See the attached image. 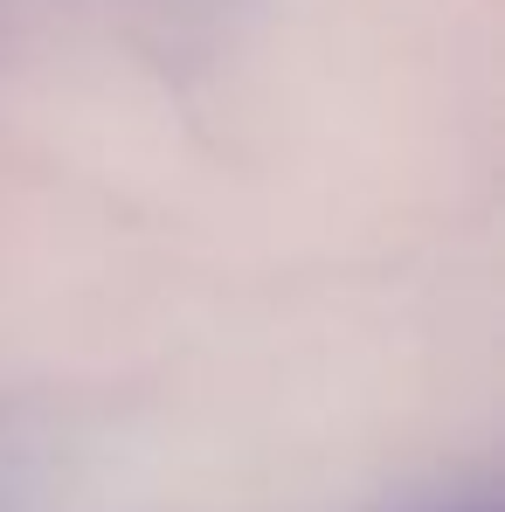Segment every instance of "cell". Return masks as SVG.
Instances as JSON below:
<instances>
[{
    "mask_svg": "<svg viewBox=\"0 0 505 512\" xmlns=\"http://www.w3.org/2000/svg\"><path fill=\"white\" fill-rule=\"evenodd\" d=\"M402 512H499L485 492H443V499H416V506H402Z\"/></svg>",
    "mask_w": 505,
    "mask_h": 512,
    "instance_id": "cell-1",
    "label": "cell"
}]
</instances>
